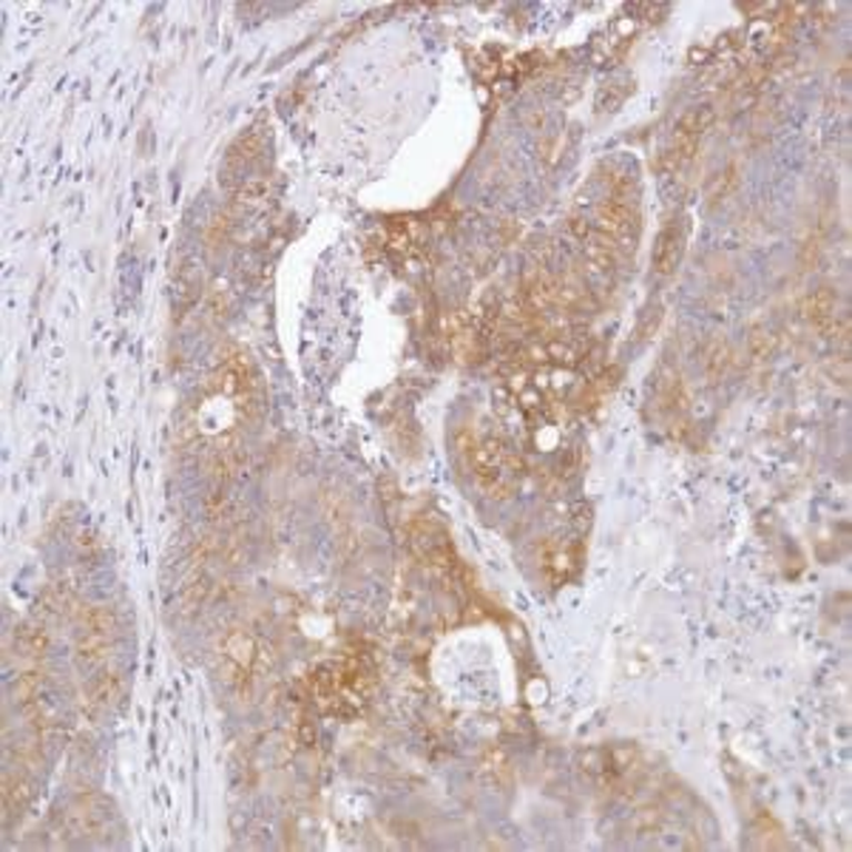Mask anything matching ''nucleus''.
Here are the masks:
<instances>
[{"mask_svg":"<svg viewBox=\"0 0 852 852\" xmlns=\"http://www.w3.org/2000/svg\"><path fill=\"white\" fill-rule=\"evenodd\" d=\"M376 685V665L367 654H350L338 662H325L307 676L310 700L321 711L350 716L358 713L373 696Z\"/></svg>","mask_w":852,"mask_h":852,"instance_id":"nucleus-1","label":"nucleus"},{"mask_svg":"<svg viewBox=\"0 0 852 852\" xmlns=\"http://www.w3.org/2000/svg\"><path fill=\"white\" fill-rule=\"evenodd\" d=\"M458 452L466 469L477 481V486L489 497H506L523 475V458L515 446L506 444L501 435H486L477 429H460Z\"/></svg>","mask_w":852,"mask_h":852,"instance_id":"nucleus-2","label":"nucleus"},{"mask_svg":"<svg viewBox=\"0 0 852 852\" xmlns=\"http://www.w3.org/2000/svg\"><path fill=\"white\" fill-rule=\"evenodd\" d=\"M407 535L409 546L418 554V561L433 568L435 574H440L444 579H455L464 574V563H460L458 552L452 546V537L444 528V523L429 515H420L409 523Z\"/></svg>","mask_w":852,"mask_h":852,"instance_id":"nucleus-3","label":"nucleus"},{"mask_svg":"<svg viewBox=\"0 0 852 852\" xmlns=\"http://www.w3.org/2000/svg\"><path fill=\"white\" fill-rule=\"evenodd\" d=\"M115 614L109 608H102V605H95V608L86 611L80 631H77V654H80L86 665L100 668L102 662L111 656V651H115Z\"/></svg>","mask_w":852,"mask_h":852,"instance_id":"nucleus-4","label":"nucleus"},{"mask_svg":"<svg viewBox=\"0 0 852 852\" xmlns=\"http://www.w3.org/2000/svg\"><path fill=\"white\" fill-rule=\"evenodd\" d=\"M713 126V109L711 106H696V109H687L685 115L676 120L674 135H671V148H668V162L671 168H685L691 159L700 151L702 140L711 131Z\"/></svg>","mask_w":852,"mask_h":852,"instance_id":"nucleus-5","label":"nucleus"},{"mask_svg":"<svg viewBox=\"0 0 852 852\" xmlns=\"http://www.w3.org/2000/svg\"><path fill=\"white\" fill-rule=\"evenodd\" d=\"M222 671L225 680L236 687H245L254 676V665H256V640L248 634V631H230L228 636L222 640Z\"/></svg>","mask_w":852,"mask_h":852,"instance_id":"nucleus-6","label":"nucleus"},{"mask_svg":"<svg viewBox=\"0 0 852 852\" xmlns=\"http://www.w3.org/2000/svg\"><path fill=\"white\" fill-rule=\"evenodd\" d=\"M583 548L566 537H548L541 546V572L552 585H566L579 572Z\"/></svg>","mask_w":852,"mask_h":852,"instance_id":"nucleus-7","label":"nucleus"},{"mask_svg":"<svg viewBox=\"0 0 852 852\" xmlns=\"http://www.w3.org/2000/svg\"><path fill=\"white\" fill-rule=\"evenodd\" d=\"M109 819V804L102 802V799H97V795H83V799H77L75 804H69V810H66L63 815V824L71 839H97V835L106 830Z\"/></svg>","mask_w":852,"mask_h":852,"instance_id":"nucleus-8","label":"nucleus"},{"mask_svg":"<svg viewBox=\"0 0 852 852\" xmlns=\"http://www.w3.org/2000/svg\"><path fill=\"white\" fill-rule=\"evenodd\" d=\"M685 245H687V228L682 219H668V222L662 225L660 236H656L654 242V270L660 276H671L676 268H680L682 256H685Z\"/></svg>","mask_w":852,"mask_h":852,"instance_id":"nucleus-9","label":"nucleus"},{"mask_svg":"<svg viewBox=\"0 0 852 852\" xmlns=\"http://www.w3.org/2000/svg\"><path fill=\"white\" fill-rule=\"evenodd\" d=\"M835 310H839V299H835L833 290H828V287H819V290L810 293L802 305L804 318H808L815 330H830V327H835V321H839V313Z\"/></svg>","mask_w":852,"mask_h":852,"instance_id":"nucleus-10","label":"nucleus"},{"mask_svg":"<svg viewBox=\"0 0 852 852\" xmlns=\"http://www.w3.org/2000/svg\"><path fill=\"white\" fill-rule=\"evenodd\" d=\"M481 776L489 782V787H509L512 784V767H509V759L503 756L501 751H486L484 759H481Z\"/></svg>","mask_w":852,"mask_h":852,"instance_id":"nucleus-11","label":"nucleus"},{"mask_svg":"<svg viewBox=\"0 0 852 852\" xmlns=\"http://www.w3.org/2000/svg\"><path fill=\"white\" fill-rule=\"evenodd\" d=\"M261 148V137L256 131H248L236 140V146L230 148V162H242V159H254Z\"/></svg>","mask_w":852,"mask_h":852,"instance_id":"nucleus-12","label":"nucleus"},{"mask_svg":"<svg viewBox=\"0 0 852 852\" xmlns=\"http://www.w3.org/2000/svg\"><path fill=\"white\" fill-rule=\"evenodd\" d=\"M117 676L115 674H100L95 680V685H91V700H95V705H109L111 700L117 696Z\"/></svg>","mask_w":852,"mask_h":852,"instance_id":"nucleus-13","label":"nucleus"},{"mask_svg":"<svg viewBox=\"0 0 852 852\" xmlns=\"http://www.w3.org/2000/svg\"><path fill=\"white\" fill-rule=\"evenodd\" d=\"M727 361H731V353H727V347H725V344H711V347H707V353H705V367H707V373H711V376H722V373H725V367H727Z\"/></svg>","mask_w":852,"mask_h":852,"instance_id":"nucleus-14","label":"nucleus"},{"mask_svg":"<svg viewBox=\"0 0 852 852\" xmlns=\"http://www.w3.org/2000/svg\"><path fill=\"white\" fill-rule=\"evenodd\" d=\"M736 185V168H727L725 174H716V179L711 182V188H707V197L711 199H725L727 194H731V188Z\"/></svg>","mask_w":852,"mask_h":852,"instance_id":"nucleus-15","label":"nucleus"}]
</instances>
